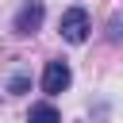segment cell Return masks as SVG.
<instances>
[{
    "label": "cell",
    "mask_w": 123,
    "mask_h": 123,
    "mask_svg": "<svg viewBox=\"0 0 123 123\" xmlns=\"http://www.w3.org/2000/svg\"><path fill=\"white\" fill-rule=\"evenodd\" d=\"M58 31H62V38L65 42H85L88 38V31H92V19H88V12L85 8H65L62 12V19H58Z\"/></svg>",
    "instance_id": "cell-1"
},
{
    "label": "cell",
    "mask_w": 123,
    "mask_h": 123,
    "mask_svg": "<svg viewBox=\"0 0 123 123\" xmlns=\"http://www.w3.org/2000/svg\"><path fill=\"white\" fill-rule=\"evenodd\" d=\"M69 81H73V69H69V62H46V73H42V92L46 96H58V92H65L69 88Z\"/></svg>",
    "instance_id": "cell-2"
},
{
    "label": "cell",
    "mask_w": 123,
    "mask_h": 123,
    "mask_svg": "<svg viewBox=\"0 0 123 123\" xmlns=\"http://www.w3.org/2000/svg\"><path fill=\"white\" fill-rule=\"evenodd\" d=\"M42 15H46L42 0H27V4L15 12V23H12V31H15V35H35V31L42 27Z\"/></svg>",
    "instance_id": "cell-3"
},
{
    "label": "cell",
    "mask_w": 123,
    "mask_h": 123,
    "mask_svg": "<svg viewBox=\"0 0 123 123\" xmlns=\"http://www.w3.org/2000/svg\"><path fill=\"white\" fill-rule=\"evenodd\" d=\"M27 123H62V115H58L54 104H35L27 111Z\"/></svg>",
    "instance_id": "cell-4"
}]
</instances>
